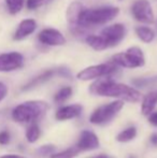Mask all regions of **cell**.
<instances>
[{
	"mask_svg": "<svg viewBox=\"0 0 157 158\" xmlns=\"http://www.w3.org/2000/svg\"><path fill=\"white\" fill-rule=\"evenodd\" d=\"M89 93L101 97L116 98L128 102H139L141 100V94L136 88L130 87L126 84L112 81L108 77H100L94 82L89 87Z\"/></svg>",
	"mask_w": 157,
	"mask_h": 158,
	"instance_id": "obj_1",
	"label": "cell"
},
{
	"mask_svg": "<svg viewBox=\"0 0 157 158\" xmlns=\"http://www.w3.org/2000/svg\"><path fill=\"white\" fill-rule=\"evenodd\" d=\"M48 108L50 106L45 101L30 100V101H25L15 106L12 110L11 116L13 121L19 124L35 123L45 115Z\"/></svg>",
	"mask_w": 157,
	"mask_h": 158,
	"instance_id": "obj_2",
	"label": "cell"
},
{
	"mask_svg": "<svg viewBox=\"0 0 157 158\" xmlns=\"http://www.w3.org/2000/svg\"><path fill=\"white\" fill-rule=\"evenodd\" d=\"M119 13L118 6H101L96 9H85L82 13L81 19L78 26L74 27H83L89 29L97 25H103L112 19H114Z\"/></svg>",
	"mask_w": 157,
	"mask_h": 158,
	"instance_id": "obj_3",
	"label": "cell"
},
{
	"mask_svg": "<svg viewBox=\"0 0 157 158\" xmlns=\"http://www.w3.org/2000/svg\"><path fill=\"white\" fill-rule=\"evenodd\" d=\"M112 63L123 68H140L145 64V57L142 50L138 46L129 48L126 52L118 53L112 56Z\"/></svg>",
	"mask_w": 157,
	"mask_h": 158,
	"instance_id": "obj_4",
	"label": "cell"
},
{
	"mask_svg": "<svg viewBox=\"0 0 157 158\" xmlns=\"http://www.w3.org/2000/svg\"><path fill=\"white\" fill-rule=\"evenodd\" d=\"M123 106V100H115L110 103L100 106L92 113V115L89 116V122L94 125H105V124L110 123L121 112Z\"/></svg>",
	"mask_w": 157,
	"mask_h": 158,
	"instance_id": "obj_5",
	"label": "cell"
},
{
	"mask_svg": "<svg viewBox=\"0 0 157 158\" xmlns=\"http://www.w3.org/2000/svg\"><path fill=\"white\" fill-rule=\"evenodd\" d=\"M116 71H118V66L113 63L100 64L87 67V68L81 70L76 74V77L81 81H92V80H97L100 77H110Z\"/></svg>",
	"mask_w": 157,
	"mask_h": 158,
	"instance_id": "obj_6",
	"label": "cell"
},
{
	"mask_svg": "<svg viewBox=\"0 0 157 158\" xmlns=\"http://www.w3.org/2000/svg\"><path fill=\"white\" fill-rule=\"evenodd\" d=\"M131 13L136 21L141 23L152 24L155 21L151 3L147 0H136L131 6Z\"/></svg>",
	"mask_w": 157,
	"mask_h": 158,
	"instance_id": "obj_7",
	"label": "cell"
},
{
	"mask_svg": "<svg viewBox=\"0 0 157 158\" xmlns=\"http://www.w3.org/2000/svg\"><path fill=\"white\" fill-rule=\"evenodd\" d=\"M55 75H59V77H67V79H71V74H70L69 70L66 68H57V69H50V70H46L44 72H42L41 74H39L38 77H34L29 83H27L24 86L22 89L23 90H29L32 88L37 87V86L41 85V84L48 82V80H51Z\"/></svg>",
	"mask_w": 157,
	"mask_h": 158,
	"instance_id": "obj_8",
	"label": "cell"
},
{
	"mask_svg": "<svg viewBox=\"0 0 157 158\" xmlns=\"http://www.w3.org/2000/svg\"><path fill=\"white\" fill-rule=\"evenodd\" d=\"M24 56L19 52L4 53L0 55V72H11L24 66Z\"/></svg>",
	"mask_w": 157,
	"mask_h": 158,
	"instance_id": "obj_9",
	"label": "cell"
},
{
	"mask_svg": "<svg viewBox=\"0 0 157 158\" xmlns=\"http://www.w3.org/2000/svg\"><path fill=\"white\" fill-rule=\"evenodd\" d=\"M125 35L126 28L123 24H114V25L107 26L101 31V35L107 41L109 48L116 46L119 42H122V40L125 38Z\"/></svg>",
	"mask_w": 157,
	"mask_h": 158,
	"instance_id": "obj_10",
	"label": "cell"
},
{
	"mask_svg": "<svg viewBox=\"0 0 157 158\" xmlns=\"http://www.w3.org/2000/svg\"><path fill=\"white\" fill-rule=\"evenodd\" d=\"M38 40L42 44L50 46H60L67 42L63 33L54 28H46L40 31L38 35Z\"/></svg>",
	"mask_w": 157,
	"mask_h": 158,
	"instance_id": "obj_11",
	"label": "cell"
},
{
	"mask_svg": "<svg viewBox=\"0 0 157 158\" xmlns=\"http://www.w3.org/2000/svg\"><path fill=\"white\" fill-rule=\"evenodd\" d=\"M99 139L96 133L92 130H83L80 133L76 146L80 150V152H87V151H94L99 148Z\"/></svg>",
	"mask_w": 157,
	"mask_h": 158,
	"instance_id": "obj_12",
	"label": "cell"
},
{
	"mask_svg": "<svg viewBox=\"0 0 157 158\" xmlns=\"http://www.w3.org/2000/svg\"><path fill=\"white\" fill-rule=\"evenodd\" d=\"M83 111V106L79 103L69 104L59 108L55 113V117L57 121H69V119L76 118L81 115Z\"/></svg>",
	"mask_w": 157,
	"mask_h": 158,
	"instance_id": "obj_13",
	"label": "cell"
},
{
	"mask_svg": "<svg viewBox=\"0 0 157 158\" xmlns=\"http://www.w3.org/2000/svg\"><path fill=\"white\" fill-rule=\"evenodd\" d=\"M37 28V23L35 19H24L21 22V24L17 27L16 31H15L14 35H13V39L16 40V41H21V40L27 38L29 35L34 33V31Z\"/></svg>",
	"mask_w": 157,
	"mask_h": 158,
	"instance_id": "obj_14",
	"label": "cell"
},
{
	"mask_svg": "<svg viewBox=\"0 0 157 158\" xmlns=\"http://www.w3.org/2000/svg\"><path fill=\"white\" fill-rule=\"evenodd\" d=\"M84 10H85V8L78 1H74L69 4L66 16H67V21L69 23L70 27H74V26L79 25L82 13H83Z\"/></svg>",
	"mask_w": 157,
	"mask_h": 158,
	"instance_id": "obj_15",
	"label": "cell"
},
{
	"mask_svg": "<svg viewBox=\"0 0 157 158\" xmlns=\"http://www.w3.org/2000/svg\"><path fill=\"white\" fill-rule=\"evenodd\" d=\"M157 104V89L152 90L149 94L144 96L142 100V104H141V113L144 116H147L150 113L154 111Z\"/></svg>",
	"mask_w": 157,
	"mask_h": 158,
	"instance_id": "obj_16",
	"label": "cell"
},
{
	"mask_svg": "<svg viewBox=\"0 0 157 158\" xmlns=\"http://www.w3.org/2000/svg\"><path fill=\"white\" fill-rule=\"evenodd\" d=\"M85 42L95 51H103L109 48L107 41L103 39L102 35H88L85 38Z\"/></svg>",
	"mask_w": 157,
	"mask_h": 158,
	"instance_id": "obj_17",
	"label": "cell"
},
{
	"mask_svg": "<svg viewBox=\"0 0 157 158\" xmlns=\"http://www.w3.org/2000/svg\"><path fill=\"white\" fill-rule=\"evenodd\" d=\"M137 137V128L134 126H130L128 128L122 130L121 132L116 135V141L121 143H127L130 142Z\"/></svg>",
	"mask_w": 157,
	"mask_h": 158,
	"instance_id": "obj_18",
	"label": "cell"
},
{
	"mask_svg": "<svg viewBox=\"0 0 157 158\" xmlns=\"http://www.w3.org/2000/svg\"><path fill=\"white\" fill-rule=\"evenodd\" d=\"M136 35H138V38L144 43H150L154 40L155 38V32L153 29L149 27H144V26H140V27L136 28Z\"/></svg>",
	"mask_w": 157,
	"mask_h": 158,
	"instance_id": "obj_19",
	"label": "cell"
},
{
	"mask_svg": "<svg viewBox=\"0 0 157 158\" xmlns=\"http://www.w3.org/2000/svg\"><path fill=\"white\" fill-rule=\"evenodd\" d=\"M40 137H41V129L38 126V124L36 122L30 123V125L26 129V140L29 143H35L40 139Z\"/></svg>",
	"mask_w": 157,
	"mask_h": 158,
	"instance_id": "obj_20",
	"label": "cell"
},
{
	"mask_svg": "<svg viewBox=\"0 0 157 158\" xmlns=\"http://www.w3.org/2000/svg\"><path fill=\"white\" fill-rule=\"evenodd\" d=\"M80 153L81 152L76 146H71V148H66L61 152L53 153L50 158H76Z\"/></svg>",
	"mask_w": 157,
	"mask_h": 158,
	"instance_id": "obj_21",
	"label": "cell"
},
{
	"mask_svg": "<svg viewBox=\"0 0 157 158\" xmlns=\"http://www.w3.org/2000/svg\"><path fill=\"white\" fill-rule=\"evenodd\" d=\"M72 88L70 86H65V87H61L58 92L55 94L54 96V101L56 103H63L66 100H68L72 96Z\"/></svg>",
	"mask_w": 157,
	"mask_h": 158,
	"instance_id": "obj_22",
	"label": "cell"
},
{
	"mask_svg": "<svg viewBox=\"0 0 157 158\" xmlns=\"http://www.w3.org/2000/svg\"><path fill=\"white\" fill-rule=\"evenodd\" d=\"M24 2L25 0H6V8L11 14H17L19 12H21L24 6Z\"/></svg>",
	"mask_w": 157,
	"mask_h": 158,
	"instance_id": "obj_23",
	"label": "cell"
},
{
	"mask_svg": "<svg viewBox=\"0 0 157 158\" xmlns=\"http://www.w3.org/2000/svg\"><path fill=\"white\" fill-rule=\"evenodd\" d=\"M56 148L52 144H46V145H42L41 148H38V154L41 156H48L50 157L53 153H55Z\"/></svg>",
	"mask_w": 157,
	"mask_h": 158,
	"instance_id": "obj_24",
	"label": "cell"
},
{
	"mask_svg": "<svg viewBox=\"0 0 157 158\" xmlns=\"http://www.w3.org/2000/svg\"><path fill=\"white\" fill-rule=\"evenodd\" d=\"M51 1H53V0H27V8L29 10H36V9H38Z\"/></svg>",
	"mask_w": 157,
	"mask_h": 158,
	"instance_id": "obj_25",
	"label": "cell"
},
{
	"mask_svg": "<svg viewBox=\"0 0 157 158\" xmlns=\"http://www.w3.org/2000/svg\"><path fill=\"white\" fill-rule=\"evenodd\" d=\"M157 81V77H150V79H138V80H134V83L138 86H147L149 84H152L154 82Z\"/></svg>",
	"mask_w": 157,
	"mask_h": 158,
	"instance_id": "obj_26",
	"label": "cell"
},
{
	"mask_svg": "<svg viewBox=\"0 0 157 158\" xmlns=\"http://www.w3.org/2000/svg\"><path fill=\"white\" fill-rule=\"evenodd\" d=\"M11 135L10 132L6 130L0 131V145H8L10 143Z\"/></svg>",
	"mask_w": 157,
	"mask_h": 158,
	"instance_id": "obj_27",
	"label": "cell"
},
{
	"mask_svg": "<svg viewBox=\"0 0 157 158\" xmlns=\"http://www.w3.org/2000/svg\"><path fill=\"white\" fill-rule=\"evenodd\" d=\"M8 92H9L8 86H6L4 83H2V82H0V102H1L2 100L6 97Z\"/></svg>",
	"mask_w": 157,
	"mask_h": 158,
	"instance_id": "obj_28",
	"label": "cell"
},
{
	"mask_svg": "<svg viewBox=\"0 0 157 158\" xmlns=\"http://www.w3.org/2000/svg\"><path fill=\"white\" fill-rule=\"evenodd\" d=\"M147 121L151 125L157 127V112H152L147 115Z\"/></svg>",
	"mask_w": 157,
	"mask_h": 158,
	"instance_id": "obj_29",
	"label": "cell"
},
{
	"mask_svg": "<svg viewBox=\"0 0 157 158\" xmlns=\"http://www.w3.org/2000/svg\"><path fill=\"white\" fill-rule=\"evenodd\" d=\"M0 158H26V157L22 156V155H16V154H8V155H3V156H1Z\"/></svg>",
	"mask_w": 157,
	"mask_h": 158,
	"instance_id": "obj_30",
	"label": "cell"
},
{
	"mask_svg": "<svg viewBox=\"0 0 157 158\" xmlns=\"http://www.w3.org/2000/svg\"><path fill=\"white\" fill-rule=\"evenodd\" d=\"M150 141L154 146H157V133H153L150 138Z\"/></svg>",
	"mask_w": 157,
	"mask_h": 158,
	"instance_id": "obj_31",
	"label": "cell"
},
{
	"mask_svg": "<svg viewBox=\"0 0 157 158\" xmlns=\"http://www.w3.org/2000/svg\"><path fill=\"white\" fill-rule=\"evenodd\" d=\"M108 157H109L108 155L101 154V155H98V156H94V157H90V158H108Z\"/></svg>",
	"mask_w": 157,
	"mask_h": 158,
	"instance_id": "obj_32",
	"label": "cell"
},
{
	"mask_svg": "<svg viewBox=\"0 0 157 158\" xmlns=\"http://www.w3.org/2000/svg\"><path fill=\"white\" fill-rule=\"evenodd\" d=\"M129 158H136V157H134V156H132V155H130Z\"/></svg>",
	"mask_w": 157,
	"mask_h": 158,
	"instance_id": "obj_33",
	"label": "cell"
},
{
	"mask_svg": "<svg viewBox=\"0 0 157 158\" xmlns=\"http://www.w3.org/2000/svg\"><path fill=\"white\" fill-rule=\"evenodd\" d=\"M108 158H112V157H110V156H109V157H108Z\"/></svg>",
	"mask_w": 157,
	"mask_h": 158,
	"instance_id": "obj_34",
	"label": "cell"
}]
</instances>
